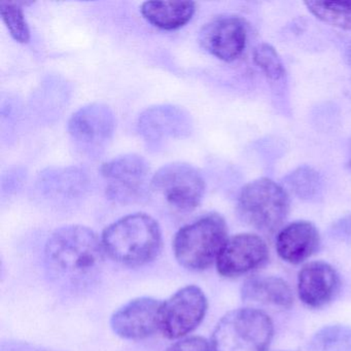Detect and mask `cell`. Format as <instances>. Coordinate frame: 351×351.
I'll return each mask as SVG.
<instances>
[{
	"mask_svg": "<svg viewBox=\"0 0 351 351\" xmlns=\"http://www.w3.org/2000/svg\"><path fill=\"white\" fill-rule=\"evenodd\" d=\"M104 244L93 230L73 225L56 230L45 250L47 272L66 291H83L97 281L104 263Z\"/></svg>",
	"mask_w": 351,
	"mask_h": 351,
	"instance_id": "1",
	"label": "cell"
},
{
	"mask_svg": "<svg viewBox=\"0 0 351 351\" xmlns=\"http://www.w3.org/2000/svg\"><path fill=\"white\" fill-rule=\"evenodd\" d=\"M101 240L110 258L130 267L153 262L163 242L159 223L145 213H133L114 221L104 230Z\"/></svg>",
	"mask_w": 351,
	"mask_h": 351,
	"instance_id": "2",
	"label": "cell"
},
{
	"mask_svg": "<svg viewBox=\"0 0 351 351\" xmlns=\"http://www.w3.org/2000/svg\"><path fill=\"white\" fill-rule=\"evenodd\" d=\"M228 241V228L219 213H209L182 227L173 240L174 256L180 266L202 271L217 262Z\"/></svg>",
	"mask_w": 351,
	"mask_h": 351,
	"instance_id": "3",
	"label": "cell"
},
{
	"mask_svg": "<svg viewBox=\"0 0 351 351\" xmlns=\"http://www.w3.org/2000/svg\"><path fill=\"white\" fill-rule=\"evenodd\" d=\"M273 336L270 317L252 308L226 314L213 330L211 351H266Z\"/></svg>",
	"mask_w": 351,
	"mask_h": 351,
	"instance_id": "4",
	"label": "cell"
},
{
	"mask_svg": "<svg viewBox=\"0 0 351 351\" xmlns=\"http://www.w3.org/2000/svg\"><path fill=\"white\" fill-rule=\"evenodd\" d=\"M289 205L283 186L269 178H258L242 189L237 208L244 223L263 233H274L289 215Z\"/></svg>",
	"mask_w": 351,
	"mask_h": 351,
	"instance_id": "5",
	"label": "cell"
},
{
	"mask_svg": "<svg viewBox=\"0 0 351 351\" xmlns=\"http://www.w3.org/2000/svg\"><path fill=\"white\" fill-rule=\"evenodd\" d=\"M205 180L190 164L174 162L160 168L152 178L151 190L170 206L184 213L194 210L205 194Z\"/></svg>",
	"mask_w": 351,
	"mask_h": 351,
	"instance_id": "6",
	"label": "cell"
},
{
	"mask_svg": "<svg viewBox=\"0 0 351 351\" xmlns=\"http://www.w3.org/2000/svg\"><path fill=\"white\" fill-rule=\"evenodd\" d=\"M106 194L119 203L141 200L151 190V169L141 156L135 154L120 156L101 166Z\"/></svg>",
	"mask_w": 351,
	"mask_h": 351,
	"instance_id": "7",
	"label": "cell"
},
{
	"mask_svg": "<svg viewBox=\"0 0 351 351\" xmlns=\"http://www.w3.org/2000/svg\"><path fill=\"white\" fill-rule=\"evenodd\" d=\"M206 311L202 289L196 285L182 287L162 304L160 330L166 338H182L202 322Z\"/></svg>",
	"mask_w": 351,
	"mask_h": 351,
	"instance_id": "8",
	"label": "cell"
},
{
	"mask_svg": "<svg viewBox=\"0 0 351 351\" xmlns=\"http://www.w3.org/2000/svg\"><path fill=\"white\" fill-rule=\"evenodd\" d=\"M246 40L247 29L243 19L238 16H217L199 32L201 47L225 62H232L241 56Z\"/></svg>",
	"mask_w": 351,
	"mask_h": 351,
	"instance_id": "9",
	"label": "cell"
},
{
	"mask_svg": "<svg viewBox=\"0 0 351 351\" xmlns=\"http://www.w3.org/2000/svg\"><path fill=\"white\" fill-rule=\"evenodd\" d=\"M116 117L108 106L92 104L77 110L67 125L69 135L83 149H101L112 138Z\"/></svg>",
	"mask_w": 351,
	"mask_h": 351,
	"instance_id": "10",
	"label": "cell"
},
{
	"mask_svg": "<svg viewBox=\"0 0 351 351\" xmlns=\"http://www.w3.org/2000/svg\"><path fill=\"white\" fill-rule=\"evenodd\" d=\"M162 302L154 298L131 300L110 318L114 334L127 340H143L160 330Z\"/></svg>",
	"mask_w": 351,
	"mask_h": 351,
	"instance_id": "11",
	"label": "cell"
},
{
	"mask_svg": "<svg viewBox=\"0 0 351 351\" xmlns=\"http://www.w3.org/2000/svg\"><path fill=\"white\" fill-rule=\"evenodd\" d=\"M269 258L264 240L254 234H238L228 239L217 260L219 274L237 277L263 266Z\"/></svg>",
	"mask_w": 351,
	"mask_h": 351,
	"instance_id": "12",
	"label": "cell"
},
{
	"mask_svg": "<svg viewBox=\"0 0 351 351\" xmlns=\"http://www.w3.org/2000/svg\"><path fill=\"white\" fill-rule=\"evenodd\" d=\"M139 134L151 145L184 138L192 132L190 114L178 106H157L147 108L141 114L137 123Z\"/></svg>",
	"mask_w": 351,
	"mask_h": 351,
	"instance_id": "13",
	"label": "cell"
},
{
	"mask_svg": "<svg viewBox=\"0 0 351 351\" xmlns=\"http://www.w3.org/2000/svg\"><path fill=\"white\" fill-rule=\"evenodd\" d=\"M339 289L336 270L326 262H312L300 271L298 293L306 305L320 308L332 301Z\"/></svg>",
	"mask_w": 351,
	"mask_h": 351,
	"instance_id": "14",
	"label": "cell"
},
{
	"mask_svg": "<svg viewBox=\"0 0 351 351\" xmlns=\"http://www.w3.org/2000/svg\"><path fill=\"white\" fill-rule=\"evenodd\" d=\"M320 236L310 221H298L285 226L276 238L279 256L291 264H300L317 252Z\"/></svg>",
	"mask_w": 351,
	"mask_h": 351,
	"instance_id": "15",
	"label": "cell"
},
{
	"mask_svg": "<svg viewBox=\"0 0 351 351\" xmlns=\"http://www.w3.org/2000/svg\"><path fill=\"white\" fill-rule=\"evenodd\" d=\"M241 297L245 302L281 308H289L293 302L289 285L275 276L250 277L242 285Z\"/></svg>",
	"mask_w": 351,
	"mask_h": 351,
	"instance_id": "16",
	"label": "cell"
},
{
	"mask_svg": "<svg viewBox=\"0 0 351 351\" xmlns=\"http://www.w3.org/2000/svg\"><path fill=\"white\" fill-rule=\"evenodd\" d=\"M196 12L193 1H145L141 8L143 17L155 27L176 30L184 27Z\"/></svg>",
	"mask_w": 351,
	"mask_h": 351,
	"instance_id": "17",
	"label": "cell"
},
{
	"mask_svg": "<svg viewBox=\"0 0 351 351\" xmlns=\"http://www.w3.org/2000/svg\"><path fill=\"white\" fill-rule=\"evenodd\" d=\"M308 11L324 23L351 30V1H305Z\"/></svg>",
	"mask_w": 351,
	"mask_h": 351,
	"instance_id": "18",
	"label": "cell"
},
{
	"mask_svg": "<svg viewBox=\"0 0 351 351\" xmlns=\"http://www.w3.org/2000/svg\"><path fill=\"white\" fill-rule=\"evenodd\" d=\"M293 194L303 200H316L322 193V180L317 171L308 166H302L285 178Z\"/></svg>",
	"mask_w": 351,
	"mask_h": 351,
	"instance_id": "19",
	"label": "cell"
},
{
	"mask_svg": "<svg viewBox=\"0 0 351 351\" xmlns=\"http://www.w3.org/2000/svg\"><path fill=\"white\" fill-rule=\"evenodd\" d=\"M312 345L317 351H351V328L342 324L324 326L314 335Z\"/></svg>",
	"mask_w": 351,
	"mask_h": 351,
	"instance_id": "20",
	"label": "cell"
},
{
	"mask_svg": "<svg viewBox=\"0 0 351 351\" xmlns=\"http://www.w3.org/2000/svg\"><path fill=\"white\" fill-rule=\"evenodd\" d=\"M0 16L16 42L20 44L29 42L30 30L21 3L0 1Z\"/></svg>",
	"mask_w": 351,
	"mask_h": 351,
	"instance_id": "21",
	"label": "cell"
},
{
	"mask_svg": "<svg viewBox=\"0 0 351 351\" xmlns=\"http://www.w3.org/2000/svg\"><path fill=\"white\" fill-rule=\"evenodd\" d=\"M254 60L268 79L280 81L285 77V65L271 45L263 43L256 46L254 51Z\"/></svg>",
	"mask_w": 351,
	"mask_h": 351,
	"instance_id": "22",
	"label": "cell"
},
{
	"mask_svg": "<svg viewBox=\"0 0 351 351\" xmlns=\"http://www.w3.org/2000/svg\"><path fill=\"white\" fill-rule=\"evenodd\" d=\"M165 351H211V346L206 339L195 336L174 343Z\"/></svg>",
	"mask_w": 351,
	"mask_h": 351,
	"instance_id": "23",
	"label": "cell"
},
{
	"mask_svg": "<svg viewBox=\"0 0 351 351\" xmlns=\"http://www.w3.org/2000/svg\"><path fill=\"white\" fill-rule=\"evenodd\" d=\"M346 58L347 60H348L349 64L351 65V43L348 45V47H347Z\"/></svg>",
	"mask_w": 351,
	"mask_h": 351,
	"instance_id": "24",
	"label": "cell"
}]
</instances>
